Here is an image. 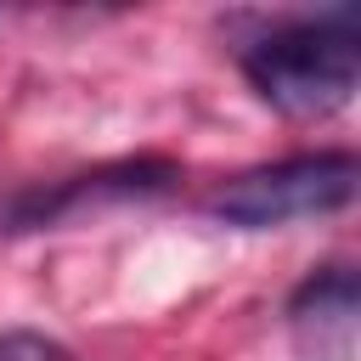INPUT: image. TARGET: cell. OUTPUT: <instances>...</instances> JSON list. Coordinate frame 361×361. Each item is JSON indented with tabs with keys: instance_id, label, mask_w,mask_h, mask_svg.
Wrapping results in <instances>:
<instances>
[{
	"instance_id": "6da1fadb",
	"label": "cell",
	"mask_w": 361,
	"mask_h": 361,
	"mask_svg": "<svg viewBox=\"0 0 361 361\" xmlns=\"http://www.w3.org/2000/svg\"><path fill=\"white\" fill-rule=\"evenodd\" d=\"M237 62L265 107H276L288 118H327V113L350 107V96H355L361 34H355L350 11L299 17V23H282V28L259 34L254 45H243Z\"/></svg>"
},
{
	"instance_id": "7a4b0ae2",
	"label": "cell",
	"mask_w": 361,
	"mask_h": 361,
	"mask_svg": "<svg viewBox=\"0 0 361 361\" xmlns=\"http://www.w3.org/2000/svg\"><path fill=\"white\" fill-rule=\"evenodd\" d=\"M361 180L355 152H299L282 164H259L237 180H226L209 197V214L243 231H265V226H293V220H322L350 209Z\"/></svg>"
},
{
	"instance_id": "3957f363",
	"label": "cell",
	"mask_w": 361,
	"mask_h": 361,
	"mask_svg": "<svg viewBox=\"0 0 361 361\" xmlns=\"http://www.w3.org/2000/svg\"><path fill=\"white\" fill-rule=\"evenodd\" d=\"M288 322L316 361H350L355 355V276L344 265H327L293 293Z\"/></svg>"
},
{
	"instance_id": "277c9868",
	"label": "cell",
	"mask_w": 361,
	"mask_h": 361,
	"mask_svg": "<svg viewBox=\"0 0 361 361\" xmlns=\"http://www.w3.org/2000/svg\"><path fill=\"white\" fill-rule=\"evenodd\" d=\"M0 361H73V350H62L45 333L17 327V333H0Z\"/></svg>"
}]
</instances>
